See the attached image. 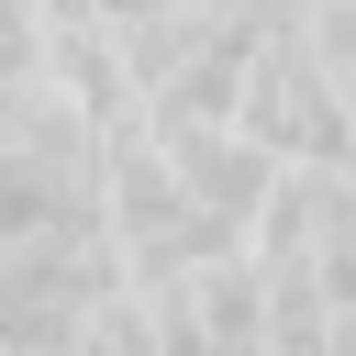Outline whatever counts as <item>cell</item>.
Here are the masks:
<instances>
[{
    "label": "cell",
    "mask_w": 356,
    "mask_h": 356,
    "mask_svg": "<svg viewBox=\"0 0 356 356\" xmlns=\"http://www.w3.org/2000/svg\"><path fill=\"white\" fill-rule=\"evenodd\" d=\"M100 167H111V145L44 78L0 89V245H22V234H100Z\"/></svg>",
    "instance_id": "1"
},
{
    "label": "cell",
    "mask_w": 356,
    "mask_h": 356,
    "mask_svg": "<svg viewBox=\"0 0 356 356\" xmlns=\"http://www.w3.org/2000/svg\"><path fill=\"white\" fill-rule=\"evenodd\" d=\"M100 234H111V256H122V289H178V278L245 256V234H234L222 211H200L145 134H122L111 167H100Z\"/></svg>",
    "instance_id": "2"
},
{
    "label": "cell",
    "mask_w": 356,
    "mask_h": 356,
    "mask_svg": "<svg viewBox=\"0 0 356 356\" xmlns=\"http://www.w3.org/2000/svg\"><path fill=\"white\" fill-rule=\"evenodd\" d=\"M234 134L267 145L278 167H345V67L300 44V11H267L245 89H234Z\"/></svg>",
    "instance_id": "3"
},
{
    "label": "cell",
    "mask_w": 356,
    "mask_h": 356,
    "mask_svg": "<svg viewBox=\"0 0 356 356\" xmlns=\"http://www.w3.org/2000/svg\"><path fill=\"white\" fill-rule=\"evenodd\" d=\"M111 289H122L111 234H22V245H0V356L78 345Z\"/></svg>",
    "instance_id": "4"
},
{
    "label": "cell",
    "mask_w": 356,
    "mask_h": 356,
    "mask_svg": "<svg viewBox=\"0 0 356 356\" xmlns=\"http://www.w3.org/2000/svg\"><path fill=\"white\" fill-rule=\"evenodd\" d=\"M167 167H178V189L200 200V211H222L234 234L256 222V200H267V178H278V156L267 145H245L234 122H200V134H145Z\"/></svg>",
    "instance_id": "5"
},
{
    "label": "cell",
    "mask_w": 356,
    "mask_h": 356,
    "mask_svg": "<svg viewBox=\"0 0 356 356\" xmlns=\"http://www.w3.org/2000/svg\"><path fill=\"white\" fill-rule=\"evenodd\" d=\"M33 44H44V22H33L22 0H0V89H22V78H33Z\"/></svg>",
    "instance_id": "6"
},
{
    "label": "cell",
    "mask_w": 356,
    "mask_h": 356,
    "mask_svg": "<svg viewBox=\"0 0 356 356\" xmlns=\"http://www.w3.org/2000/svg\"><path fill=\"white\" fill-rule=\"evenodd\" d=\"M89 11H100V22L122 33V22H156V11H178V0H89Z\"/></svg>",
    "instance_id": "7"
}]
</instances>
